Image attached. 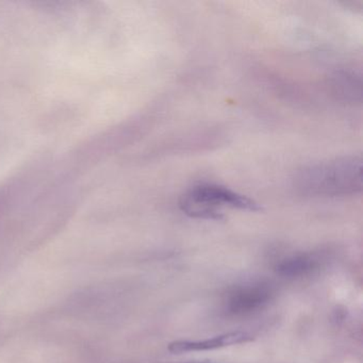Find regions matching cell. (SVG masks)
Here are the masks:
<instances>
[{"label": "cell", "instance_id": "6da1fadb", "mask_svg": "<svg viewBox=\"0 0 363 363\" xmlns=\"http://www.w3.org/2000/svg\"><path fill=\"white\" fill-rule=\"evenodd\" d=\"M298 194L307 197H339L362 190V160L359 156L341 157L303 167L293 179Z\"/></svg>", "mask_w": 363, "mask_h": 363}, {"label": "cell", "instance_id": "7a4b0ae2", "mask_svg": "<svg viewBox=\"0 0 363 363\" xmlns=\"http://www.w3.org/2000/svg\"><path fill=\"white\" fill-rule=\"evenodd\" d=\"M179 207L191 218L212 220H222V208L224 207L250 212L261 210L254 199L226 186L211 184H199L190 189L180 199Z\"/></svg>", "mask_w": 363, "mask_h": 363}, {"label": "cell", "instance_id": "3957f363", "mask_svg": "<svg viewBox=\"0 0 363 363\" xmlns=\"http://www.w3.org/2000/svg\"><path fill=\"white\" fill-rule=\"evenodd\" d=\"M272 296V289L267 284L238 286L227 295L226 310L233 315H246L262 309Z\"/></svg>", "mask_w": 363, "mask_h": 363}, {"label": "cell", "instance_id": "277c9868", "mask_svg": "<svg viewBox=\"0 0 363 363\" xmlns=\"http://www.w3.org/2000/svg\"><path fill=\"white\" fill-rule=\"evenodd\" d=\"M252 341L250 333L244 331H231L216 337L203 340H178L172 342L167 346L169 352L173 354H186V352H207V350H220L228 346L239 345Z\"/></svg>", "mask_w": 363, "mask_h": 363}, {"label": "cell", "instance_id": "5b68a950", "mask_svg": "<svg viewBox=\"0 0 363 363\" xmlns=\"http://www.w3.org/2000/svg\"><path fill=\"white\" fill-rule=\"evenodd\" d=\"M318 267V260L310 255H296L278 263L276 272L282 277L296 278L309 275Z\"/></svg>", "mask_w": 363, "mask_h": 363}, {"label": "cell", "instance_id": "8992f818", "mask_svg": "<svg viewBox=\"0 0 363 363\" xmlns=\"http://www.w3.org/2000/svg\"><path fill=\"white\" fill-rule=\"evenodd\" d=\"M356 86H360L357 84L354 76L348 75L339 77L337 82H335V88H340V93H341L340 95L346 97V99L352 97V99H354V95H356Z\"/></svg>", "mask_w": 363, "mask_h": 363}]
</instances>
